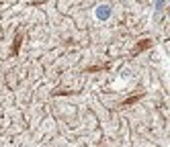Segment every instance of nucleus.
I'll return each instance as SVG.
<instances>
[{"mask_svg": "<svg viewBox=\"0 0 170 147\" xmlns=\"http://www.w3.org/2000/svg\"><path fill=\"white\" fill-rule=\"evenodd\" d=\"M96 14H99L101 19H107V16H109V8H107V6H99V10H96Z\"/></svg>", "mask_w": 170, "mask_h": 147, "instance_id": "nucleus-1", "label": "nucleus"}]
</instances>
